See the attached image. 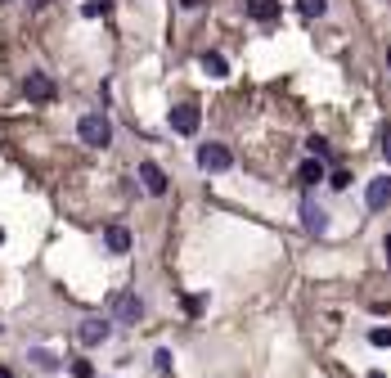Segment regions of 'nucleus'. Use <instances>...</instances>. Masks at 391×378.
<instances>
[{
    "mask_svg": "<svg viewBox=\"0 0 391 378\" xmlns=\"http://www.w3.org/2000/svg\"><path fill=\"white\" fill-rule=\"evenodd\" d=\"M203 72H207V77H225V72H229V64H225V54L207 50V54H203Z\"/></svg>",
    "mask_w": 391,
    "mask_h": 378,
    "instance_id": "13",
    "label": "nucleus"
},
{
    "mask_svg": "<svg viewBox=\"0 0 391 378\" xmlns=\"http://www.w3.org/2000/svg\"><path fill=\"white\" fill-rule=\"evenodd\" d=\"M108 307H113V320H117V324H140V320H144V302H140L131 288H117Z\"/></svg>",
    "mask_w": 391,
    "mask_h": 378,
    "instance_id": "2",
    "label": "nucleus"
},
{
    "mask_svg": "<svg viewBox=\"0 0 391 378\" xmlns=\"http://www.w3.org/2000/svg\"><path fill=\"white\" fill-rule=\"evenodd\" d=\"M77 140L90 144V149H108V144H113V122H108L104 113H85L77 122Z\"/></svg>",
    "mask_w": 391,
    "mask_h": 378,
    "instance_id": "1",
    "label": "nucleus"
},
{
    "mask_svg": "<svg viewBox=\"0 0 391 378\" xmlns=\"http://www.w3.org/2000/svg\"><path fill=\"white\" fill-rule=\"evenodd\" d=\"M369 343L373 347H391V329H369Z\"/></svg>",
    "mask_w": 391,
    "mask_h": 378,
    "instance_id": "19",
    "label": "nucleus"
},
{
    "mask_svg": "<svg viewBox=\"0 0 391 378\" xmlns=\"http://www.w3.org/2000/svg\"><path fill=\"white\" fill-rule=\"evenodd\" d=\"M0 5H9V0H0Z\"/></svg>",
    "mask_w": 391,
    "mask_h": 378,
    "instance_id": "29",
    "label": "nucleus"
},
{
    "mask_svg": "<svg viewBox=\"0 0 391 378\" xmlns=\"http://www.w3.org/2000/svg\"><path fill=\"white\" fill-rule=\"evenodd\" d=\"M23 95H28L32 104H54L59 86H54V77H45V72H28V77H23Z\"/></svg>",
    "mask_w": 391,
    "mask_h": 378,
    "instance_id": "4",
    "label": "nucleus"
},
{
    "mask_svg": "<svg viewBox=\"0 0 391 378\" xmlns=\"http://www.w3.org/2000/svg\"><path fill=\"white\" fill-rule=\"evenodd\" d=\"M28 360L36 365V370H45V374L59 370V356H54V351H41V347H32V351H28Z\"/></svg>",
    "mask_w": 391,
    "mask_h": 378,
    "instance_id": "14",
    "label": "nucleus"
},
{
    "mask_svg": "<svg viewBox=\"0 0 391 378\" xmlns=\"http://www.w3.org/2000/svg\"><path fill=\"white\" fill-rule=\"evenodd\" d=\"M108 333H113V324H108V320H81V324H77L81 347H104Z\"/></svg>",
    "mask_w": 391,
    "mask_h": 378,
    "instance_id": "7",
    "label": "nucleus"
},
{
    "mask_svg": "<svg viewBox=\"0 0 391 378\" xmlns=\"http://www.w3.org/2000/svg\"><path fill=\"white\" fill-rule=\"evenodd\" d=\"M301 225H306V235L320 239V235H328V212L315 199H306V203H301Z\"/></svg>",
    "mask_w": 391,
    "mask_h": 378,
    "instance_id": "6",
    "label": "nucleus"
},
{
    "mask_svg": "<svg viewBox=\"0 0 391 378\" xmlns=\"http://www.w3.org/2000/svg\"><path fill=\"white\" fill-rule=\"evenodd\" d=\"M198 167L203 172H229V167H234V153H229V144H221V140H207V144H198Z\"/></svg>",
    "mask_w": 391,
    "mask_h": 378,
    "instance_id": "3",
    "label": "nucleus"
},
{
    "mask_svg": "<svg viewBox=\"0 0 391 378\" xmlns=\"http://www.w3.org/2000/svg\"><path fill=\"white\" fill-rule=\"evenodd\" d=\"M364 203H369L373 212L391 207V176H373V180H369V189H364Z\"/></svg>",
    "mask_w": 391,
    "mask_h": 378,
    "instance_id": "8",
    "label": "nucleus"
},
{
    "mask_svg": "<svg viewBox=\"0 0 391 378\" xmlns=\"http://www.w3.org/2000/svg\"><path fill=\"white\" fill-rule=\"evenodd\" d=\"M0 243H5V230H0Z\"/></svg>",
    "mask_w": 391,
    "mask_h": 378,
    "instance_id": "27",
    "label": "nucleus"
},
{
    "mask_svg": "<svg viewBox=\"0 0 391 378\" xmlns=\"http://www.w3.org/2000/svg\"><path fill=\"white\" fill-rule=\"evenodd\" d=\"M167 122H171V131H176V136H198L203 113H198V104H176V108L167 113Z\"/></svg>",
    "mask_w": 391,
    "mask_h": 378,
    "instance_id": "5",
    "label": "nucleus"
},
{
    "mask_svg": "<svg viewBox=\"0 0 391 378\" xmlns=\"http://www.w3.org/2000/svg\"><path fill=\"white\" fill-rule=\"evenodd\" d=\"M0 378H14V370H5V365H0Z\"/></svg>",
    "mask_w": 391,
    "mask_h": 378,
    "instance_id": "26",
    "label": "nucleus"
},
{
    "mask_svg": "<svg viewBox=\"0 0 391 378\" xmlns=\"http://www.w3.org/2000/svg\"><path fill=\"white\" fill-rule=\"evenodd\" d=\"M387 64H391V50H387Z\"/></svg>",
    "mask_w": 391,
    "mask_h": 378,
    "instance_id": "28",
    "label": "nucleus"
},
{
    "mask_svg": "<svg viewBox=\"0 0 391 378\" xmlns=\"http://www.w3.org/2000/svg\"><path fill=\"white\" fill-rule=\"evenodd\" d=\"M81 14H85V18H100V14H108V0H90V5H81Z\"/></svg>",
    "mask_w": 391,
    "mask_h": 378,
    "instance_id": "17",
    "label": "nucleus"
},
{
    "mask_svg": "<svg viewBox=\"0 0 391 378\" xmlns=\"http://www.w3.org/2000/svg\"><path fill=\"white\" fill-rule=\"evenodd\" d=\"M180 5H185V9H203V0H180Z\"/></svg>",
    "mask_w": 391,
    "mask_h": 378,
    "instance_id": "23",
    "label": "nucleus"
},
{
    "mask_svg": "<svg viewBox=\"0 0 391 378\" xmlns=\"http://www.w3.org/2000/svg\"><path fill=\"white\" fill-rule=\"evenodd\" d=\"M324 176H328V172H324V163H320V158H306V163L297 167V180H301L306 189H311V185H320Z\"/></svg>",
    "mask_w": 391,
    "mask_h": 378,
    "instance_id": "12",
    "label": "nucleus"
},
{
    "mask_svg": "<svg viewBox=\"0 0 391 378\" xmlns=\"http://www.w3.org/2000/svg\"><path fill=\"white\" fill-rule=\"evenodd\" d=\"M383 252H387V266H391V239H383Z\"/></svg>",
    "mask_w": 391,
    "mask_h": 378,
    "instance_id": "24",
    "label": "nucleus"
},
{
    "mask_svg": "<svg viewBox=\"0 0 391 378\" xmlns=\"http://www.w3.org/2000/svg\"><path fill=\"white\" fill-rule=\"evenodd\" d=\"M68 370H72V378H95V370H90V360H72Z\"/></svg>",
    "mask_w": 391,
    "mask_h": 378,
    "instance_id": "20",
    "label": "nucleus"
},
{
    "mask_svg": "<svg viewBox=\"0 0 391 378\" xmlns=\"http://www.w3.org/2000/svg\"><path fill=\"white\" fill-rule=\"evenodd\" d=\"M378 149H383L387 167H391V122H383V126H378Z\"/></svg>",
    "mask_w": 391,
    "mask_h": 378,
    "instance_id": "16",
    "label": "nucleus"
},
{
    "mask_svg": "<svg viewBox=\"0 0 391 378\" xmlns=\"http://www.w3.org/2000/svg\"><path fill=\"white\" fill-rule=\"evenodd\" d=\"M306 149H311V158H320V163L328 158V144H324L320 136H311V140H306Z\"/></svg>",
    "mask_w": 391,
    "mask_h": 378,
    "instance_id": "18",
    "label": "nucleus"
},
{
    "mask_svg": "<svg viewBox=\"0 0 391 378\" xmlns=\"http://www.w3.org/2000/svg\"><path fill=\"white\" fill-rule=\"evenodd\" d=\"M248 18L252 23H275L279 18V0H248Z\"/></svg>",
    "mask_w": 391,
    "mask_h": 378,
    "instance_id": "11",
    "label": "nucleus"
},
{
    "mask_svg": "<svg viewBox=\"0 0 391 378\" xmlns=\"http://www.w3.org/2000/svg\"><path fill=\"white\" fill-rule=\"evenodd\" d=\"M104 243H108V252H117V257H121V252H131V230L126 225H108Z\"/></svg>",
    "mask_w": 391,
    "mask_h": 378,
    "instance_id": "10",
    "label": "nucleus"
},
{
    "mask_svg": "<svg viewBox=\"0 0 391 378\" xmlns=\"http://www.w3.org/2000/svg\"><path fill=\"white\" fill-rule=\"evenodd\" d=\"M153 365H157V370H162V374H167V370H171V351L162 347V351H157V356H153Z\"/></svg>",
    "mask_w": 391,
    "mask_h": 378,
    "instance_id": "22",
    "label": "nucleus"
},
{
    "mask_svg": "<svg viewBox=\"0 0 391 378\" xmlns=\"http://www.w3.org/2000/svg\"><path fill=\"white\" fill-rule=\"evenodd\" d=\"M324 180H328L333 189H347V185H351V172H333V176H324Z\"/></svg>",
    "mask_w": 391,
    "mask_h": 378,
    "instance_id": "21",
    "label": "nucleus"
},
{
    "mask_svg": "<svg viewBox=\"0 0 391 378\" xmlns=\"http://www.w3.org/2000/svg\"><path fill=\"white\" fill-rule=\"evenodd\" d=\"M28 5H32V9H45V5H50V0H28Z\"/></svg>",
    "mask_w": 391,
    "mask_h": 378,
    "instance_id": "25",
    "label": "nucleus"
},
{
    "mask_svg": "<svg viewBox=\"0 0 391 378\" xmlns=\"http://www.w3.org/2000/svg\"><path fill=\"white\" fill-rule=\"evenodd\" d=\"M140 180H144V189H149L153 199H162V194H167V172L157 163H140Z\"/></svg>",
    "mask_w": 391,
    "mask_h": 378,
    "instance_id": "9",
    "label": "nucleus"
},
{
    "mask_svg": "<svg viewBox=\"0 0 391 378\" xmlns=\"http://www.w3.org/2000/svg\"><path fill=\"white\" fill-rule=\"evenodd\" d=\"M297 14L301 18H324L328 14V0H297Z\"/></svg>",
    "mask_w": 391,
    "mask_h": 378,
    "instance_id": "15",
    "label": "nucleus"
}]
</instances>
